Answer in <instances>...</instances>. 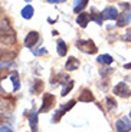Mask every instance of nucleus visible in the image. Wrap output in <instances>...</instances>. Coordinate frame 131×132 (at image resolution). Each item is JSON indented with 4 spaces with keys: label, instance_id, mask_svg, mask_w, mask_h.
I'll return each mask as SVG.
<instances>
[{
    "label": "nucleus",
    "instance_id": "f257e3e1",
    "mask_svg": "<svg viewBox=\"0 0 131 132\" xmlns=\"http://www.w3.org/2000/svg\"><path fill=\"white\" fill-rule=\"evenodd\" d=\"M76 46H78L79 50H82V52H85V53H97V46H95V43L92 42L91 39L88 40H78L76 42Z\"/></svg>",
    "mask_w": 131,
    "mask_h": 132
},
{
    "label": "nucleus",
    "instance_id": "f03ea898",
    "mask_svg": "<svg viewBox=\"0 0 131 132\" xmlns=\"http://www.w3.org/2000/svg\"><path fill=\"white\" fill-rule=\"evenodd\" d=\"M75 101H69L68 103H65V105H62L61 106V108L58 109V111H56L55 112V115H53V118H52V122H59V121H61V118H62L63 115H65L66 112H68L69 109H72L74 106H75Z\"/></svg>",
    "mask_w": 131,
    "mask_h": 132
},
{
    "label": "nucleus",
    "instance_id": "7ed1b4c3",
    "mask_svg": "<svg viewBox=\"0 0 131 132\" xmlns=\"http://www.w3.org/2000/svg\"><path fill=\"white\" fill-rule=\"evenodd\" d=\"M16 42V35L12 29L0 32V43L2 45H13Z\"/></svg>",
    "mask_w": 131,
    "mask_h": 132
},
{
    "label": "nucleus",
    "instance_id": "20e7f679",
    "mask_svg": "<svg viewBox=\"0 0 131 132\" xmlns=\"http://www.w3.org/2000/svg\"><path fill=\"white\" fill-rule=\"evenodd\" d=\"M53 103H55V96L52 95V93H45L42 98V106H40L39 112H48L50 108L53 106Z\"/></svg>",
    "mask_w": 131,
    "mask_h": 132
},
{
    "label": "nucleus",
    "instance_id": "39448f33",
    "mask_svg": "<svg viewBox=\"0 0 131 132\" xmlns=\"http://www.w3.org/2000/svg\"><path fill=\"white\" fill-rule=\"evenodd\" d=\"M114 95L120 96V98H130L131 96V90L124 82H120L118 85L114 86Z\"/></svg>",
    "mask_w": 131,
    "mask_h": 132
},
{
    "label": "nucleus",
    "instance_id": "423d86ee",
    "mask_svg": "<svg viewBox=\"0 0 131 132\" xmlns=\"http://www.w3.org/2000/svg\"><path fill=\"white\" fill-rule=\"evenodd\" d=\"M115 129H117V132H130L131 131L130 119H127V118L118 119L117 122H115Z\"/></svg>",
    "mask_w": 131,
    "mask_h": 132
},
{
    "label": "nucleus",
    "instance_id": "0eeeda50",
    "mask_svg": "<svg viewBox=\"0 0 131 132\" xmlns=\"http://www.w3.org/2000/svg\"><path fill=\"white\" fill-rule=\"evenodd\" d=\"M102 13V17H104V20H117V17H118V12H117V9L115 7H112V6H108V7H105L104 10L101 12Z\"/></svg>",
    "mask_w": 131,
    "mask_h": 132
},
{
    "label": "nucleus",
    "instance_id": "6e6552de",
    "mask_svg": "<svg viewBox=\"0 0 131 132\" xmlns=\"http://www.w3.org/2000/svg\"><path fill=\"white\" fill-rule=\"evenodd\" d=\"M38 40H39V33L38 32H29L26 39H25V45H26V47H32L38 43Z\"/></svg>",
    "mask_w": 131,
    "mask_h": 132
},
{
    "label": "nucleus",
    "instance_id": "1a4fd4ad",
    "mask_svg": "<svg viewBox=\"0 0 131 132\" xmlns=\"http://www.w3.org/2000/svg\"><path fill=\"white\" fill-rule=\"evenodd\" d=\"M130 22H131V12H122V13L118 14V17H117V24H118L120 27L128 24Z\"/></svg>",
    "mask_w": 131,
    "mask_h": 132
},
{
    "label": "nucleus",
    "instance_id": "9d476101",
    "mask_svg": "<svg viewBox=\"0 0 131 132\" xmlns=\"http://www.w3.org/2000/svg\"><path fill=\"white\" fill-rule=\"evenodd\" d=\"M89 20H91V14L79 13L78 17H76V23H78V26H81V27H86V24L89 23Z\"/></svg>",
    "mask_w": 131,
    "mask_h": 132
},
{
    "label": "nucleus",
    "instance_id": "9b49d317",
    "mask_svg": "<svg viewBox=\"0 0 131 132\" xmlns=\"http://www.w3.org/2000/svg\"><path fill=\"white\" fill-rule=\"evenodd\" d=\"M29 118V125H30V131L32 132H38V113L33 111L27 115Z\"/></svg>",
    "mask_w": 131,
    "mask_h": 132
},
{
    "label": "nucleus",
    "instance_id": "f8f14e48",
    "mask_svg": "<svg viewBox=\"0 0 131 132\" xmlns=\"http://www.w3.org/2000/svg\"><path fill=\"white\" fill-rule=\"evenodd\" d=\"M78 68H79V60L76 59V57H74V56L68 57V62H66V65H65V69L68 70V72H71V70H75V69H78Z\"/></svg>",
    "mask_w": 131,
    "mask_h": 132
},
{
    "label": "nucleus",
    "instance_id": "ddd939ff",
    "mask_svg": "<svg viewBox=\"0 0 131 132\" xmlns=\"http://www.w3.org/2000/svg\"><path fill=\"white\" fill-rule=\"evenodd\" d=\"M79 101L81 102H92L94 101V95H92V92L89 89H84L82 93L79 95Z\"/></svg>",
    "mask_w": 131,
    "mask_h": 132
},
{
    "label": "nucleus",
    "instance_id": "4468645a",
    "mask_svg": "<svg viewBox=\"0 0 131 132\" xmlns=\"http://www.w3.org/2000/svg\"><path fill=\"white\" fill-rule=\"evenodd\" d=\"M20 13H22L23 19H30V17L33 16V13H35V9H33L32 6H29V4H27V6H25L22 9V12H20Z\"/></svg>",
    "mask_w": 131,
    "mask_h": 132
},
{
    "label": "nucleus",
    "instance_id": "2eb2a0df",
    "mask_svg": "<svg viewBox=\"0 0 131 132\" xmlns=\"http://www.w3.org/2000/svg\"><path fill=\"white\" fill-rule=\"evenodd\" d=\"M88 4V0H75V6H74V12L79 14V12L85 9V6Z\"/></svg>",
    "mask_w": 131,
    "mask_h": 132
},
{
    "label": "nucleus",
    "instance_id": "dca6fc26",
    "mask_svg": "<svg viewBox=\"0 0 131 132\" xmlns=\"http://www.w3.org/2000/svg\"><path fill=\"white\" fill-rule=\"evenodd\" d=\"M14 56L13 52H10V50H4V49H0V62L2 60H9Z\"/></svg>",
    "mask_w": 131,
    "mask_h": 132
},
{
    "label": "nucleus",
    "instance_id": "f3484780",
    "mask_svg": "<svg viewBox=\"0 0 131 132\" xmlns=\"http://www.w3.org/2000/svg\"><path fill=\"white\" fill-rule=\"evenodd\" d=\"M66 52H68V46H66V43L63 40H59L58 42V53L59 56H65Z\"/></svg>",
    "mask_w": 131,
    "mask_h": 132
},
{
    "label": "nucleus",
    "instance_id": "a211bd4d",
    "mask_svg": "<svg viewBox=\"0 0 131 132\" xmlns=\"http://www.w3.org/2000/svg\"><path fill=\"white\" fill-rule=\"evenodd\" d=\"M97 60H98V63H102V65H110V63H112L114 57L111 55H101Z\"/></svg>",
    "mask_w": 131,
    "mask_h": 132
},
{
    "label": "nucleus",
    "instance_id": "6ab92c4d",
    "mask_svg": "<svg viewBox=\"0 0 131 132\" xmlns=\"http://www.w3.org/2000/svg\"><path fill=\"white\" fill-rule=\"evenodd\" d=\"M10 80L13 82V90H17L20 88V83H19V75H17V72H13L12 75H10Z\"/></svg>",
    "mask_w": 131,
    "mask_h": 132
},
{
    "label": "nucleus",
    "instance_id": "aec40b11",
    "mask_svg": "<svg viewBox=\"0 0 131 132\" xmlns=\"http://www.w3.org/2000/svg\"><path fill=\"white\" fill-rule=\"evenodd\" d=\"M72 88H74V80L69 79L68 82L65 83V86H63V89H62V92H61V95H62V96H66L69 92H71V90H72Z\"/></svg>",
    "mask_w": 131,
    "mask_h": 132
},
{
    "label": "nucleus",
    "instance_id": "412c9836",
    "mask_svg": "<svg viewBox=\"0 0 131 132\" xmlns=\"http://www.w3.org/2000/svg\"><path fill=\"white\" fill-rule=\"evenodd\" d=\"M91 20H94L95 23H98V24H102V22H104L102 13H95V12H92L91 13Z\"/></svg>",
    "mask_w": 131,
    "mask_h": 132
},
{
    "label": "nucleus",
    "instance_id": "4be33fe9",
    "mask_svg": "<svg viewBox=\"0 0 131 132\" xmlns=\"http://www.w3.org/2000/svg\"><path fill=\"white\" fill-rule=\"evenodd\" d=\"M42 88H43V82H42V80H39V79H36V80H35V85H33L32 92L33 93H39V92H42Z\"/></svg>",
    "mask_w": 131,
    "mask_h": 132
},
{
    "label": "nucleus",
    "instance_id": "5701e85b",
    "mask_svg": "<svg viewBox=\"0 0 131 132\" xmlns=\"http://www.w3.org/2000/svg\"><path fill=\"white\" fill-rule=\"evenodd\" d=\"M9 29H12V27H10L9 20L3 19L2 22H0V32H3V30H9Z\"/></svg>",
    "mask_w": 131,
    "mask_h": 132
},
{
    "label": "nucleus",
    "instance_id": "b1692460",
    "mask_svg": "<svg viewBox=\"0 0 131 132\" xmlns=\"http://www.w3.org/2000/svg\"><path fill=\"white\" fill-rule=\"evenodd\" d=\"M105 102H107V108H108V109L117 108V102H115V101L111 98V96H108V98L105 99Z\"/></svg>",
    "mask_w": 131,
    "mask_h": 132
},
{
    "label": "nucleus",
    "instance_id": "393cba45",
    "mask_svg": "<svg viewBox=\"0 0 131 132\" xmlns=\"http://www.w3.org/2000/svg\"><path fill=\"white\" fill-rule=\"evenodd\" d=\"M122 40H125V42H131V29H127L125 30V33L121 36Z\"/></svg>",
    "mask_w": 131,
    "mask_h": 132
},
{
    "label": "nucleus",
    "instance_id": "a878e982",
    "mask_svg": "<svg viewBox=\"0 0 131 132\" xmlns=\"http://www.w3.org/2000/svg\"><path fill=\"white\" fill-rule=\"evenodd\" d=\"M111 72H112V69H111V68H105V69H101V70H99L101 76H107V75H110Z\"/></svg>",
    "mask_w": 131,
    "mask_h": 132
},
{
    "label": "nucleus",
    "instance_id": "bb28decb",
    "mask_svg": "<svg viewBox=\"0 0 131 132\" xmlns=\"http://www.w3.org/2000/svg\"><path fill=\"white\" fill-rule=\"evenodd\" d=\"M0 132H13L10 128H7V126H0Z\"/></svg>",
    "mask_w": 131,
    "mask_h": 132
},
{
    "label": "nucleus",
    "instance_id": "cd10ccee",
    "mask_svg": "<svg viewBox=\"0 0 131 132\" xmlns=\"http://www.w3.org/2000/svg\"><path fill=\"white\" fill-rule=\"evenodd\" d=\"M9 75V72H7V70H3V72H0V79H3L4 76H7Z\"/></svg>",
    "mask_w": 131,
    "mask_h": 132
},
{
    "label": "nucleus",
    "instance_id": "c85d7f7f",
    "mask_svg": "<svg viewBox=\"0 0 131 132\" xmlns=\"http://www.w3.org/2000/svg\"><path fill=\"white\" fill-rule=\"evenodd\" d=\"M62 2H65V0H48V3H62Z\"/></svg>",
    "mask_w": 131,
    "mask_h": 132
},
{
    "label": "nucleus",
    "instance_id": "c756f323",
    "mask_svg": "<svg viewBox=\"0 0 131 132\" xmlns=\"http://www.w3.org/2000/svg\"><path fill=\"white\" fill-rule=\"evenodd\" d=\"M43 53H46V49H40V50H36V52H35V55H43Z\"/></svg>",
    "mask_w": 131,
    "mask_h": 132
},
{
    "label": "nucleus",
    "instance_id": "7c9ffc66",
    "mask_svg": "<svg viewBox=\"0 0 131 132\" xmlns=\"http://www.w3.org/2000/svg\"><path fill=\"white\" fill-rule=\"evenodd\" d=\"M121 6L124 7V9H130V4L128 3H121Z\"/></svg>",
    "mask_w": 131,
    "mask_h": 132
},
{
    "label": "nucleus",
    "instance_id": "2f4dec72",
    "mask_svg": "<svg viewBox=\"0 0 131 132\" xmlns=\"http://www.w3.org/2000/svg\"><path fill=\"white\" fill-rule=\"evenodd\" d=\"M124 69H131V63H127V65H124Z\"/></svg>",
    "mask_w": 131,
    "mask_h": 132
},
{
    "label": "nucleus",
    "instance_id": "473e14b6",
    "mask_svg": "<svg viewBox=\"0 0 131 132\" xmlns=\"http://www.w3.org/2000/svg\"><path fill=\"white\" fill-rule=\"evenodd\" d=\"M3 122V116H0V123Z\"/></svg>",
    "mask_w": 131,
    "mask_h": 132
},
{
    "label": "nucleus",
    "instance_id": "72a5a7b5",
    "mask_svg": "<svg viewBox=\"0 0 131 132\" xmlns=\"http://www.w3.org/2000/svg\"><path fill=\"white\" fill-rule=\"evenodd\" d=\"M25 2H30V0H25Z\"/></svg>",
    "mask_w": 131,
    "mask_h": 132
},
{
    "label": "nucleus",
    "instance_id": "f704fd0d",
    "mask_svg": "<svg viewBox=\"0 0 131 132\" xmlns=\"http://www.w3.org/2000/svg\"><path fill=\"white\" fill-rule=\"evenodd\" d=\"M130 118H131V112H130Z\"/></svg>",
    "mask_w": 131,
    "mask_h": 132
}]
</instances>
